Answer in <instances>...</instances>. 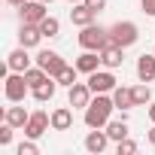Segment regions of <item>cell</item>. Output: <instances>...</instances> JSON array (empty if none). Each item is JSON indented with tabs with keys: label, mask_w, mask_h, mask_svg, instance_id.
<instances>
[{
	"label": "cell",
	"mask_w": 155,
	"mask_h": 155,
	"mask_svg": "<svg viewBox=\"0 0 155 155\" xmlns=\"http://www.w3.org/2000/svg\"><path fill=\"white\" fill-rule=\"evenodd\" d=\"M113 110H116L113 94H110V97H107V94L91 97V104L85 107V125H88V128H107V122H110Z\"/></svg>",
	"instance_id": "cell-1"
},
{
	"label": "cell",
	"mask_w": 155,
	"mask_h": 155,
	"mask_svg": "<svg viewBox=\"0 0 155 155\" xmlns=\"http://www.w3.org/2000/svg\"><path fill=\"white\" fill-rule=\"evenodd\" d=\"M79 46L82 49H91V52H101V49H107L110 46V28H101V25H85V28H79Z\"/></svg>",
	"instance_id": "cell-2"
},
{
	"label": "cell",
	"mask_w": 155,
	"mask_h": 155,
	"mask_svg": "<svg viewBox=\"0 0 155 155\" xmlns=\"http://www.w3.org/2000/svg\"><path fill=\"white\" fill-rule=\"evenodd\" d=\"M28 91H31V85H28V79H25V73L9 70L6 79H3V94H6V101H9V104H21Z\"/></svg>",
	"instance_id": "cell-3"
},
{
	"label": "cell",
	"mask_w": 155,
	"mask_h": 155,
	"mask_svg": "<svg viewBox=\"0 0 155 155\" xmlns=\"http://www.w3.org/2000/svg\"><path fill=\"white\" fill-rule=\"evenodd\" d=\"M137 40H140V28H137L134 21H116V25L110 28V43H116V46H122V49L134 46Z\"/></svg>",
	"instance_id": "cell-4"
},
{
	"label": "cell",
	"mask_w": 155,
	"mask_h": 155,
	"mask_svg": "<svg viewBox=\"0 0 155 155\" xmlns=\"http://www.w3.org/2000/svg\"><path fill=\"white\" fill-rule=\"evenodd\" d=\"M52 128V113H43V110H37V113H31V119H28V125H25V137H31V140H40L46 131Z\"/></svg>",
	"instance_id": "cell-5"
},
{
	"label": "cell",
	"mask_w": 155,
	"mask_h": 155,
	"mask_svg": "<svg viewBox=\"0 0 155 155\" xmlns=\"http://www.w3.org/2000/svg\"><path fill=\"white\" fill-rule=\"evenodd\" d=\"M46 15H49V12H46V3H43V0H28V3L18 6V18H21V25H40Z\"/></svg>",
	"instance_id": "cell-6"
},
{
	"label": "cell",
	"mask_w": 155,
	"mask_h": 155,
	"mask_svg": "<svg viewBox=\"0 0 155 155\" xmlns=\"http://www.w3.org/2000/svg\"><path fill=\"white\" fill-rule=\"evenodd\" d=\"M88 85H91V91L94 94H110L113 88H116V76H113V70H94V73H88Z\"/></svg>",
	"instance_id": "cell-7"
},
{
	"label": "cell",
	"mask_w": 155,
	"mask_h": 155,
	"mask_svg": "<svg viewBox=\"0 0 155 155\" xmlns=\"http://www.w3.org/2000/svg\"><path fill=\"white\" fill-rule=\"evenodd\" d=\"M34 61H37V64H40V67H43L49 76H58V73L67 67V61H64L58 52H52V49H43V52H37V58H34Z\"/></svg>",
	"instance_id": "cell-8"
},
{
	"label": "cell",
	"mask_w": 155,
	"mask_h": 155,
	"mask_svg": "<svg viewBox=\"0 0 155 155\" xmlns=\"http://www.w3.org/2000/svg\"><path fill=\"white\" fill-rule=\"evenodd\" d=\"M91 85L88 82H73L70 85V94H67V101H70V107L73 110H85L88 104H91Z\"/></svg>",
	"instance_id": "cell-9"
},
{
	"label": "cell",
	"mask_w": 155,
	"mask_h": 155,
	"mask_svg": "<svg viewBox=\"0 0 155 155\" xmlns=\"http://www.w3.org/2000/svg\"><path fill=\"white\" fill-rule=\"evenodd\" d=\"M73 64H76V70H79V73H94V70H101V67H104L101 52H91V49H82V55L76 58Z\"/></svg>",
	"instance_id": "cell-10"
},
{
	"label": "cell",
	"mask_w": 155,
	"mask_h": 155,
	"mask_svg": "<svg viewBox=\"0 0 155 155\" xmlns=\"http://www.w3.org/2000/svg\"><path fill=\"white\" fill-rule=\"evenodd\" d=\"M101 61H104L107 70H119V67L125 64V49L116 46V43H110L107 49H101Z\"/></svg>",
	"instance_id": "cell-11"
},
{
	"label": "cell",
	"mask_w": 155,
	"mask_h": 155,
	"mask_svg": "<svg viewBox=\"0 0 155 155\" xmlns=\"http://www.w3.org/2000/svg\"><path fill=\"white\" fill-rule=\"evenodd\" d=\"M6 67H9V70H15V73H25V70L31 67V55H28V49H25V46L12 49V52L6 55Z\"/></svg>",
	"instance_id": "cell-12"
},
{
	"label": "cell",
	"mask_w": 155,
	"mask_h": 155,
	"mask_svg": "<svg viewBox=\"0 0 155 155\" xmlns=\"http://www.w3.org/2000/svg\"><path fill=\"white\" fill-rule=\"evenodd\" d=\"M107 146H110V134L101 131V128H91V134L85 137V149H88L91 155H101Z\"/></svg>",
	"instance_id": "cell-13"
},
{
	"label": "cell",
	"mask_w": 155,
	"mask_h": 155,
	"mask_svg": "<svg viewBox=\"0 0 155 155\" xmlns=\"http://www.w3.org/2000/svg\"><path fill=\"white\" fill-rule=\"evenodd\" d=\"M40 40H43L40 25H21V31H18V43H21L25 49H37Z\"/></svg>",
	"instance_id": "cell-14"
},
{
	"label": "cell",
	"mask_w": 155,
	"mask_h": 155,
	"mask_svg": "<svg viewBox=\"0 0 155 155\" xmlns=\"http://www.w3.org/2000/svg\"><path fill=\"white\" fill-rule=\"evenodd\" d=\"M94 15H97V12H94L88 3H76V6L70 9V21H73L76 28H85V25H91V21H94Z\"/></svg>",
	"instance_id": "cell-15"
},
{
	"label": "cell",
	"mask_w": 155,
	"mask_h": 155,
	"mask_svg": "<svg viewBox=\"0 0 155 155\" xmlns=\"http://www.w3.org/2000/svg\"><path fill=\"white\" fill-rule=\"evenodd\" d=\"M70 128H73V110L70 107L52 110V131H70Z\"/></svg>",
	"instance_id": "cell-16"
},
{
	"label": "cell",
	"mask_w": 155,
	"mask_h": 155,
	"mask_svg": "<svg viewBox=\"0 0 155 155\" xmlns=\"http://www.w3.org/2000/svg\"><path fill=\"white\" fill-rule=\"evenodd\" d=\"M137 76H140V82L155 79V55H140L137 58Z\"/></svg>",
	"instance_id": "cell-17"
},
{
	"label": "cell",
	"mask_w": 155,
	"mask_h": 155,
	"mask_svg": "<svg viewBox=\"0 0 155 155\" xmlns=\"http://www.w3.org/2000/svg\"><path fill=\"white\" fill-rule=\"evenodd\" d=\"M110 94H113V104H116V110H131V107H134V88L116 85Z\"/></svg>",
	"instance_id": "cell-18"
},
{
	"label": "cell",
	"mask_w": 155,
	"mask_h": 155,
	"mask_svg": "<svg viewBox=\"0 0 155 155\" xmlns=\"http://www.w3.org/2000/svg\"><path fill=\"white\" fill-rule=\"evenodd\" d=\"M55 91H58V79L55 76H49V79L43 82V85H37V88H31V94L40 101V104H46V101H52L55 97Z\"/></svg>",
	"instance_id": "cell-19"
},
{
	"label": "cell",
	"mask_w": 155,
	"mask_h": 155,
	"mask_svg": "<svg viewBox=\"0 0 155 155\" xmlns=\"http://www.w3.org/2000/svg\"><path fill=\"white\" fill-rule=\"evenodd\" d=\"M28 119H31V113L25 107H6V113H3V122H9L12 128H25Z\"/></svg>",
	"instance_id": "cell-20"
},
{
	"label": "cell",
	"mask_w": 155,
	"mask_h": 155,
	"mask_svg": "<svg viewBox=\"0 0 155 155\" xmlns=\"http://www.w3.org/2000/svg\"><path fill=\"white\" fill-rule=\"evenodd\" d=\"M25 79H28V85H31V88H37V85H43V82L49 79V73L37 64V67H28V70H25Z\"/></svg>",
	"instance_id": "cell-21"
},
{
	"label": "cell",
	"mask_w": 155,
	"mask_h": 155,
	"mask_svg": "<svg viewBox=\"0 0 155 155\" xmlns=\"http://www.w3.org/2000/svg\"><path fill=\"white\" fill-rule=\"evenodd\" d=\"M107 134H110V140H125L128 137V122L125 119H119V122H107Z\"/></svg>",
	"instance_id": "cell-22"
},
{
	"label": "cell",
	"mask_w": 155,
	"mask_h": 155,
	"mask_svg": "<svg viewBox=\"0 0 155 155\" xmlns=\"http://www.w3.org/2000/svg\"><path fill=\"white\" fill-rule=\"evenodd\" d=\"M40 31H43V37H49V40H52V37H58V34H61V21H58L55 15H46V18L40 21Z\"/></svg>",
	"instance_id": "cell-23"
},
{
	"label": "cell",
	"mask_w": 155,
	"mask_h": 155,
	"mask_svg": "<svg viewBox=\"0 0 155 155\" xmlns=\"http://www.w3.org/2000/svg\"><path fill=\"white\" fill-rule=\"evenodd\" d=\"M143 104H152V91H149L146 82L143 85H134V107H143Z\"/></svg>",
	"instance_id": "cell-24"
},
{
	"label": "cell",
	"mask_w": 155,
	"mask_h": 155,
	"mask_svg": "<svg viewBox=\"0 0 155 155\" xmlns=\"http://www.w3.org/2000/svg\"><path fill=\"white\" fill-rule=\"evenodd\" d=\"M76 73H79V70H76V64H73V67L67 64V67H64V70L55 76V79H58V85H67V88H70V85L76 82Z\"/></svg>",
	"instance_id": "cell-25"
},
{
	"label": "cell",
	"mask_w": 155,
	"mask_h": 155,
	"mask_svg": "<svg viewBox=\"0 0 155 155\" xmlns=\"http://www.w3.org/2000/svg\"><path fill=\"white\" fill-rule=\"evenodd\" d=\"M15 152H18V155H40V146H37V143L28 137L25 143H18V149H15Z\"/></svg>",
	"instance_id": "cell-26"
},
{
	"label": "cell",
	"mask_w": 155,
	"mask_h": 155,
	"mask_svg": "<svg viewBox=\"0 0 155 155\" xmlns=\"http://www.w3.org/2000/svg\"><path fill=\"white\" fill-rule=\"evenodd\" d=\"M116 152H119V155H134V152H137V143L125 137V140H119V146H116Z\"/></svg>",
	"instance_id": "cell-27"
},
{
	"label": "cell",
	"mask_w": 155,
	"mask_h": 155,
	"mask_svg": "<svg viewBox=\"0 0 155 155\" xmlns=\"http://www.w3.org/2000/svg\"><path fill=\"white\" fill-rule=\"evenodd\" d=\"M12 131H15V128H12L9 122H3V128H0V146H9V143H12Z\"/></svg>",
	"instance_id": "cell-28"
},
{
	"label": "cell",
	"mask_w": 155,
	"mask_h": 155,
	"mask_svg": "<svg viewBox=\"0 0 155 155\" xmlns=\"http://www.w3.org/2000/svg\"><path fill=\"white\" fill-rule=\"evenodd\" d=\"M140 9L146 15H155V0H140Z\"/></svg>",
	"instance_id": "cell-29"
},
{
	"label": "cell",
	"mask_w": 155,
	"mask_h": 155,
	"mask_svg": "<svg viewBox=\"0 0 155 155\" xmlns=\"http://www.w3.org/2000/svg\"><path fill=\"white\" fill-rule=\"evenodd\" d=\"M85 3H88L94 12H104V9H107V0H85Z\"/></svg>",
	"instance_id": "cell-30"
},
{
	"label": "cell",
	"mask_w": 155,
	"mask_h": 155,
	"mask_svg": "<svg viewBox=\"0 0 155 155\" xmlns=\"http://www.w3.org/2000/svg\"><path fill=\"white\" fill-rule=\"evenodd\" d=\"M146 140H149V143H152V146H155V122H152V131H149V134H146Z\"/></svg>",
	"instance_id": "cell-31"
},
{
	"label": "cell",
	"mask_w": 155,
	"mask_h": 155,
	"mask_svg": "<svg viewBox=\"0 0 155 155\" xmlns=\"http://www.w3.org/2000/svg\"><path fill=\"white\" fill-rule=\"evenodd\" d=\"M149 119H152V122H155V101H152V104H149Z\"/></svg>",
	"instance_id": "cell-32"
},
{
	"label": "cell",
	"mask_w": 155,
	"mask_h": 155,
	"mask_svg": "<svg viewBox=\"0 0 155 155\" xmlns=\"http://www.w3.org/2000/svg\"><path fill=\"white\" fill-rule=\"evenodd\" d=\"M6 3H12V6H21V3H28V0H6Z\"/></svg>",
	"instance_id": "cell-33"
},
{
	"label": "cell",
	"mask_w": 155,
	"mask_h": 155,
	"mask_svg": "<svg viewBox=\"0 0 155 155\" xmlns=\"http://www.w3.org/2000/svg\"><path fill=\"white\" fill-rule=\"evenodd\" d=\"M70 3H73V6H76V3H85V0H70Z\"/></svg>",
	"instance_id": "cell-34"
},
{
	"label": "cell",
	"mask_w": 155,
	"mask_h": 155,
	"mask_svg": "<svg viewBox=\"0 0 155 155\" xmlns=\"http://www.w3.org/2000/svg\"><path fill=\"white\" fill-rule=\"evenodd\" d=\"M43 3H52V0H43Z\"/></svg>",
	"instance_id": "cell-35"
}]
</instances>
